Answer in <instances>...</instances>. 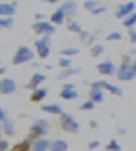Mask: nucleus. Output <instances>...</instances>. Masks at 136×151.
I'll return each instance as SVG.
<instances>
[{
	"mask_svg": "<svg viewBox=\"0 0 136 151\" xmlns=\"http://www.w3.org/2000/svg\"><path fill=\"white\" fill-rule=\"evenodd\" d=\"M69 149V143L65 139H57V141H50L48 145V151H67Z\"/></svg>",
	"mask_w": 136,
	"mask_h": 151,
	"instance_id": "obj_19",
	"label": "nucleus"
},
{
	"mask_svg": "<svg viewBox=\"0 0 136 151\" xmlns=\"http://www.w3.org/2000/svg\"><path fill=\"white\" fill-rule=\"evenodd\" d=\"M0 128H2V137H15V132H17L15 122L9 120V118H4L2 122H0Z\"/></svg>",
	"mask_w": 136,
	"mask_h": 151,
	"instance_id": "obj_13",
	"label": "nucleus"
},
{
	"mask_svg": "<svg viewBox=\"0 0 136 151\" xmlns=\"http://www.w3.org/2000/svg\"><path fill=\"white\" fill-rule=\"evenodd\" d=\"M31 59H36V50L29 48V46H19V48L15 50V55H13L11 63H13V65H25V63H29Z\"/></svg>",
	"mask_w": 136,
	"mask_h": 151,
	"instance_id": "obj_2",
	"label": "nucleus"
},
{
	"mask_svg": "<svg viewBox=\"0 0 136 151\" xmlns=\"http://www.w3.org/2000/svg\"><path fill=\"white\" fill-rule=\"evenodd\" d=\"M44 80H46V76H44L42 71H36V73H31V78L25 82V88H27V90H31V88H36V86L44 84Z\"/></svg>",
	"mask_w": 136,
	"mask_h": 151,
	"instance_id": "obj_11",
	"label": "nucleus"
},
{
	"mask_svg": "<svg viewBox=\"0 0 136 151\" xmlns=\"http://www.w3.org/2000/svg\"><path fill=\"white\" fill-rule=\"evenodd\" d=\"M130 13H136V2L134 0H128V2H124V4H120L117 9H115V17L117 19H124Z\"/></svg>",
	"mask_w": 136,
	"mask_h": 151,
	"instance_id": "obj_7",
	"label": "nucleus"
},
{
	"mask_svg": "<svg viewBox=\"0 0 136 151\" xmlns=\"http://www.w3.org/2000/svg\"><path fill=\"white\" fill-rule=\"evenodd\" d=\"M107 151H122V145L113 139V141H109V143H107Z\"/></svg>",
	"mask_w": 136,
	"mask_h": 151,
	"instance_id": "obj_27",
	"label": "nucleus"
},
{
	"mask_svg": "<svg viewBox=\"0 0 136 151\" xmlns=\"http://www.w3.org/2000/svg\"><path fill=\"white\" fill-rule=\"evenodd\" d=\"M103 52H105V46H103L101 42H94V44L90 46V55H92V59H99V57H103Z\"/></svg>",
	"mask_w": 136,
	"mask_h": 151,
	"instance_id": "obj_22",
	"label": "nucleus"
},
{
	"mask_svg": "<svg viewBox=\"0 0 136 151\" xmlns=\"http://www.w3.org/2000/svg\"><path fill=\"white\" fill-rule=\"evenodd\" d=\"M99 145H101V141H96V139H94V141L88 143V149H90V151H96V147H99Z\"/></svg>",
	"mask_w": 136,
	"mask_h": 151,
	"instance_id": "obj_36",
	"label": "nucleus"
},
{
	"mask_svg": "<svg viewBox=\"0 0 136 151\" xmlns=\"http://www.w3.org/2000/svg\"><path fill=\"white\" fill-rule=\"evenodd\" d=\"M46 4H59V2H65V0H44Z\"/></svg>",
	"mask_w": 136,
	"mask_h": 151,
	"instance_id": "obj_39",
	"label": "nucleus"
},
{
	"mask_svg": "<svg viewBox=\"0 0 136 151\" xmlns=\"http://www.w3.org/2000/svg\"><path fill=\"white\" fill-rule=\"evenodd\" d=\"M107 40H109V42H120V40H122V34H120V32H109Z\"/></svg>",
	"mask_w": 136,
	"mask_h": 151,
	"instance_id": "obj_28",
	"label": "nucleus"
},
{
	"mask_svg": "<svg viewBox=\"0 0 136 151\" xmlns=\"http://www.w3.org/2000/svg\"><path fill=\"white\" fill-rule=\"evenodd\" d=\"M46 94H48V88H46L44 84H40V86H36V88H31V94H29V101H31V103H42V101L46 99Z\"/></svg>",
	"mask_w": 136,
	"mask_h": 151,
	"instance_id": "obj_8",
	"label": "nucleus"
},
{
	"mask_svg": "<svg viewBox=\"0 0 136 151\" xmlns=\"http://www.w3.org/2000/svg\"><path fill=\"white\" fill-rule=\"evenodd\" d=\"M59 11H61L65 17H73L75 11H77V2H75V0H65V2H59Z\"/></svg>",
	"mask_w": 136,
	"mask_h": 151,
	"instance_id": "obj_9",
	"label": "nucleus"
},
{
	"mask_svg": "<svg viewBox=\"0 0 136 151\" xmlns=\"http://www.w3.org/2000/svg\"><path fill=\"white\" fill-rule=\"evenodd\" d=\"M31 29L38 34V36H44V34H48V36H52L54 32H57V25H52L50 21H46V19H42V21H36L34 25H31Z\"/></svg>",
	"mask_w": 136,
	"mask_h": 151,
	"instance_id": "obj_5",
	"label": "nucleus"
},
{
	"mask_svg": "<svg viewBox=\"0 0 136 151\" xmlns=\"http://www.w3.org/2000/svg\"><path fill=\"white\" fill-rule=\"evenodd\" d=\"M115 78H117L120 82H132L136 78V65L130 63V65H120V67H115Z\"/></svg>",
	"mask_w": 136,
	"mask_h": 151,
	"instance_id": "obj_3",
	"label": "nucleus"
},
{
	"mask_svg": "<svg viewBox=\"0 0 136 151\" xmlns=\"http://www.w3.org/2000/svg\"><path fill=\"white\" fill-rule=\"evenodd\" d=\"M15 25V17H0V29H11Z\"/></svg>",
	"mask_w": 136,
	"mask_h": 151,
	"instance_id": "obj_24",
	"label": "nucleus"
},
{
	"mask_svg": "<svg viewBox=\"0 0 136 151\" xmlns=\"http://www.w3.org/2000/svg\"><path fill=\"white\" fill-rule=\"evenodd\" d=\"M63 88H75V84H73V82H65Z\"/></svg>",
	"mask_w": 136,
	"mask_h": 151,
	"instance_id": "obj_43",
	"label": "nucleus"
},
{
	"mask_svg": "<svg viewBox=\"0 0 136 151\" xmlns=\"http://www.w3.org/2000/svg\"><path fill=\"white\" fill-rule=\"evenodd\" d=\"M40 105H42L40 109H42L44 113H52V116H59V113H63V107H61L59 103H44V101H42Z\"/></svg>",
	"mask_w": 136,
	"mask_h": 151,
	"instance_id": "obj_16",
	"label": "nucleus"
},
{
	"mask_svg": "<svg viewBox=\"0 0 136 151\" xmlns=\"http://www.w3.org/2000/svg\"><path fill=\"white\" fill-rule=\"evenodd\" d=\"M77 36H80V40H88V36H90V32H86V29H80V32H77Z\"/></svg>",
	"mask_w": 136,
	"mask_h": 151,
	"instance_id": "obj_35",
	"label": "nucleus"
},
{
	"mask_svg": "<svg viewBox=\"0 0 136 151\" xmlns=\"http://www.w3.org/2000/svg\"><path fill=\"white\" fill-rule=\"evenodd\" d=\"M59 128L63 132H69V134H77V132H80V122H77L71 113L63 111V113H59Z\"/></svg>",
	"mask_w": 136,
	"mask_h": 151,
	"instance_id": "obj_1",
	"label": "nucleus"
},
{
	"mask_svg": "<svg viewBox=\"0 0 136 151\" xmlns=\"http://www.w3.org/2000/svg\"><path fill=\"white\" fill-rule=\"evenodd\" d=\"M65 19H67V17H65V15H63L59 9H57V11L50 15V19H48V21H50L52 25H63V23H65Z\"/></svg>",
	"mask_w": 136,
	"mask_h": 151,
	"instance_id": "obj_21",
	"label": "nucleus"
},
{
	"mask_svg": "<svg viewBox=\"0 0 136 151\" xmlns=\"http://www.w3.org/2000/svg\"><path fill=\"white\" fill-rule=\"evenodd\" d=\"M77 52H80V48H77V46H65V48L61 50L63 57H75Z\"/></svg>",
	"mask_w": 136,
	"mask_h": 151,
	"instance_id": "obj_25",
	"label": "nucleus"
},
{
	"mask_svg": "<svg viewBox=\"0 0 136 151\" xmlns=\"http://www.w3.org/2000/svg\"><path fill=\"white\" fill-rule=\"evenodd\" d=\"M2 76H4V67H2V65H0V78H2Z\"/></svg>",
	"mask_w": 136,
	"mask_h": 151,
	"instance_id": "obj_44",
	"label": "nucleus"
},
{
	"mask_svg": "<svg viewBox=\"0 0 136 151\" xmlns=\"http://www.w3.org/2000/svg\"><path fill=\"white\" fill-rule=\"evenodd\" d=\"M34 50L38 55V59H48V57H50V46L48 44H42L40 40L34 42Z\"/></svg>",
	"mask_w": 136,
	"mask_h": 151,
	"instance_id": "obj_12",
	"label": "nucleus"
},
{
	"mask_svg": "<svg viewBox=\"0 0 136 151\" xmlns=\"http://www.w3.org/2000/svg\"><path fill=\"white\" fill-rule=\"evenodd\" d=\"M9 147H11V143H9L6 139L0 137V151H9Z\"/></svg>",
	"mask_w": 136,
	"mask_h": 151,
	"instance_id": "obj_33",
	"label": "nucleus"
},
{
	"mask_svg": "<svg viewBox=\"0 0 136 151\" xmlns=\"http://www.w3.org/2000/svg\"><path fill=\"white\" fill-rule=\"evenodd\" d=\"M15 13H17V0L0 2V17H15Z\"/></svg>",
	"mask_w": 136,
	"mask_h": 151,
	"instance_id": "obj_10",
	"label": "nucleus"
},
{
	"mask_svg": "<svg viewBox=\"0 0 136 151\" xmlns=\"http://www.w3.org/2000/svg\"><path fill=\"white\" fill-rule=\"evenodd\" d=\"M130 63H134V57L132 55H124L122 57V65H130Z\"/></svg>",
	"mask_w": 136,
	"mask_h": 151,
	"instance_id": "obj_34",
	"label": "nucleus"
},
{
	"mask_svg": "<svg viewBox=\"0 0 136 151\" xmlns=\"http://www.w3.org/2000/svg\"><path fill=\"white\" fill-rule=\"evenodd\" d=\"M94 42H96V36H94V34H90V36H88V40H86V44H88V46H92Z\"/></svg>",
	"mask_w": 136,
	"mask_h": 151,
	"instance_id": "obj_37",
	"label": "nucleus"
},
{
	"mask_svg": "<svg viewBox=\"0 0 136 151\" xmlns=\"http://www.w3.org/2000/svg\"><path fill=\"white\" fill-rule=\"evenodd\" d=\"M42 19H46L44 13H36V21H42Z\"/></svg>",
	"mask_w": 136,
	"mask_h": 151,
	"instance_id": "obj_40",
	"label": "nucleus"
},
{
	"mask_svg": "<svg viewBox=\"0 0 136 151\" xmlns=\"http://www.w3.org/2000/svg\"><path fill=\"white\" fill-rule=\"evenodd\" d=\"M122 25H124L126 29L134 27V25H136V13H130V15H126V17L122 19Z\"/></svg>",
	"mask_w": 136,
	"mask_h": 151,
	"instance_id": "obj_23",
	"label": "nucleus"
},
{
	"mask_svg": "<svg viewBox=\"0 0 136 151\" xmlns=\"http://www.w3.org/2000/svg\"><path fill=\"white\" fill-rule=\"evenodd\" d=\"M59 97L63 101H77V97H80V92H77V88H61Z\"/></svg>",
	"mask_w": 136,
	"mask_h": 151,
	"instance_id": "obj_17",
	"label": "nucleus"
},
{
	"mask_svg": "<svg viewBox=\"0 0 136 151\" xmlns=\"http://www.w3.org/2000/svg\"><path fill=\"white\" fill-rule=\"evenodd\" d=\"M94 107H96V103H92L90 99H88L86 103H82V105H80V109H82V111H90V109H94Z\"/></svg>",
	"mask_w": 136,
	"mask_h": 151,
	"instance_id": "obj_30",
	"label": "nucleus"
},
{
	"mask_svg": "<svg viewBox=\"0 0 136 151\" xmlns=\"http://www.w3.org/2000/svg\"><path fill=\"white\" fill-rule=\"evenodd\" d=\"M77 73H82V67H65V69H61L59 71V80H67V78H71V76H77Z\"/></svg>",
	"mask_w": 136,
	"mask_h": 151,
	"instance_id": "obj_20",
	"label": "nucleus"
},
{
	"mask_svg": "<svg viewBox=\"0 0 136 151\" xmlns=\"http://www.w3.org/2000/svg\"><path fill=\"white\" fill-rule=\"evenodd\" d=\"M73 63H71V57H61L59 59V67L61 69H65V67H71Z\"/></svg>",
	"mask_w": 136,
	"mask_h": 151,
	"instance_id": "obj_26",
	"label": "nucleus"
},
{
	"mask_svg": "<svg viewBox=\"0 0 136 151\" xmlns=\"http://www.w3.org/2000/svg\"><path fill=\"white\" fill-rule=\"evenodd\" d=\"M128 40H130V44H136V29L134 27L128 29Z\"/></svg>",
	"mask_w": 136,
	"mask_h": 151,
	"instance_id": "obj_32",
	"label": "nucleus"
},
{
	"mask_svg": "<svg viewBox=\"0 0 136 151\" xmlns=\"http://www.w3.org/2000/svg\"><path fill=\"white\" fill-rule=\"evenodd\" d=\"M6 118V113H4V109H2V105H0V122H2Z\"/></svg>",
	"mask_w": 136,
	"mask_h": 151,
	"instance_id": "obj_41",
	"label": "nucleus"
},
{
	"mask_svg": "<svg viewBox=\"0 0 136 151\" xmlns=\"http://www.w3.org/2000/svg\"><path fill=\"white\" fill-rule=\"evenodd\" d=\"M50 130V122L48 120H36L31 126H29V134H34L36 139L38 137H46Z\"/></svg>",
	"mask_w": 136,
	"mask_h": 151,
	"instance_id": "obj_4",
	"label": "nucleus"
},
{
	"mask_svg": "<svg viewBox=\"0 0 136 151\" xmlns=\"http://www.w3.org/2000/svg\"><path fill=\"white\" fill-rule=\"evenodd\" d=\"M48 145H50V141L46 137H38L31 141V151H48Z\"/></svg>",
	"mask_w": 136,
	"mask_h": 151,
	"instance_id": "obj_15",
	"label": "nucleus"
},
{
	"mask_svg": "<svg viewBox=\"0 0 136 151\" xmlns=\"http://www.w3.org/2000/svg\"><path fill=\"white\" fill-rule=\"evenodd\" d=\"M90 13H92V15H103V13H107V6L99 2V4H96V6H94V9L90 11Z\"/></svg>",
	"mask_w": 136,
	"mask_h": 151,
	"instance_id": "obj_29",
	"label": "nucleus"
},
{
	"mask_svg": "<svg viewBox=\"0 0 136 151\" xmlns=\"http://www.w3.org/2000/svg\"><path fill=\"white\" fill-rule=\"evenodd\" d=\"M88 126L94 130V128H99V122H96V120H90V122H88Z\"/></svg>",
	"mask_w": 136,
	"mask_h": 151,
	"instance_id": "obj_38",
	"label": "nucleus"
},
{
	"mask_svg": "<svg viewBox=\"0 0 136 151\" xmlns=\"http://www.w3.org/2000/svg\"><path fill=\"white\" fill-rule=\"evenodd\" d=\"M88 99L92 101V103H103L105 101V90L103 88H94V86H90V92H88Z\"/></svg>",
	"mask_w": 136,
	"mask_h": 151,
	"instance_id": "obj_14",
	"label": "nucleus"
},
{
	"mask_svg": "<svg viewBox=\"0 0 136 151\" xmlns=\"http://www.w3.org/2000/svg\"><path fill=\"white\" fill-rule=\"evenodd\" d=\"M96 4H99V0H86V2H84V9H86V11L90 13V11H92V9L96 6Z\"/></svg>",
	"mask_w": 136,
	"mask_h": 151,
	"instance_id": "obj_31",
	"label": "nucleus"
},
{
	"mask_svg": "<svg viewBox=\"0 0 136 151\" xmlns=\"http://www.w3.org/2000/svg\"><path fill=\"white\" fill-rule=\"evenodd\" d=\"M126 132H128V128H124V126L117 128V134H126Z\"/></svg>",
	"mask_w": 136,
	"mask_h": 151,
	"instance_id": "obj_42",
	"label": "nucleus"
},
{
	"mask_svg": "<svg viewBox=\"0 0 136 151\" xmlns=\"http://www.w3.org/2000/svg\"><path fill=\"white\" fill-rule=\"evenodd\" d=\"M17 92V82L9 76L0 78V94H15Z\"/></svg>",
	"mask_w": 136,
	"mask_h": 151,
	"instance_id": "obj_6",
	"label": "nucleus"
},
{
	"mask_svg": "<svg viewBox=\"0 0 136 151\" xmlns=\"http://www.w3.org/2000/svg\"><path fill=\"white\" fill-rule=\"evenodd\" d=\"M96 69H99L101 76H113L115 73V65L111 61H101L99 65H96Z\"/></svg>",
	"mask_w": 136,
	"mask_h": 151,
	"instance_id": "obj_18",
	"label": "nucleus"
}]
</instances>
